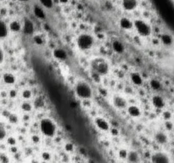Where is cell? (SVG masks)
<instances>
[{
    "label": "cell",
    "mask_w": 174,
    "mask_h": 163,
    "mask_svg": "<svg viewBox=\"0 0 174 163\" xmlns=\"http://www.w3.org/2000/svg\"><path fill=\"white\" fill-rule=\"evenodd\" d=\"M163 116H164V118L166 120V121H168L169 119H171V117H172V114H171V112H165L163 113Z\"/></svg>",
    "instance_id": "35"
},
{
    "label": "cell",
    "mask_w": 174,
    "mask_h": 163,
    "mask_svg": "<svg viewBox=\"0 0 174 163\" xmlns=\"http://www.w3.org/2000/svg\"><path fill=\"white\" fill-rule=\"evenodd\" d=\"M8 142L9 144H11V145H15L16 144V139H14V138H12V137H10L9 139H8Z\"/></svg>",
    "instance_id": "37"
},
{
    "label": "cell",
    "mask_w": 174,
    "mask_h": 163,
    "mask_svg": "<svg viewBox=\"0 0 174 163\" xmlns=\"http://www.w3.org/2000/svg\"><path fill=\"white\" fill-rule=\"evenodd\" d=\"M150 86L154 90H159L160 88H162V83L157 79H151V82H150Z\"/></svg>",
    "instance_id": "25"
},
{
    "label": "cell",
    "mask_w": 174,
    "mask_h": 163,
    "mask_svg": "<svg viewBox=\"0 0 174 163\" xmlns=\"http://www.w3.org/2000/svg\"><path fill=\"white\" fill-rule=\"evenodd\" d=\"M4 81L7 84H14L16 83V77L11 73H5L4 75Z\"/></svg>",
    "instance_id": "23"
},
{
    "label": "cell",
    "mask_w": 174,
    "mask_h": 163,
    "mask_svg": "<svg viewBox=\"0 0 174 163\" xmlns=\"http://www.w3.org/2000/svg\"><path fill=\"white\" fill-rule=\"evenodd\" d=\"M33 42L37 45H43L44 43V40L41 35H35V36L33 37Z\"/></svg>",
    "instance_id": "28"
},
{
    "label": "cell",
    "mask_w": 174,
    "mask_h": 163,
    "mask_svg": "<svg viewBox=\"0 0 174 163\" xmlns=\"http://www.w3.org/2000/svg\"><path fill=\"white\" fill-rule=\"evenodd\" d=\"M111 133H112V134H115V135H117V134H118L117 129H115V128H113V129H111Z\"/></svg>",
    "instance_id": "42"
},
{
    "label": "cell",
    "mask_w": 174,
    "mask_h": 163,
    "mask_svg": "<svg viewBox=\"0 0 174 163\" xmlns=\"http://www.w3.org/2000/svg\"><path fill=\"white\" fill-rule=\"evenodd\" d=\"M4 60V52L0 48V63Z\"/></svg>",
    "instance_id": "41"
},
{
    "label": "cell",
    "mask_w": 174,
    "mask_h": 163,
    "mask_svg": "<svg viewBox=\"0 0 174 163\" xmlns=\"http://www.w3.org/2000/svg\"><path fill=\"white\" fill-rule=\"evenodd\" d=\"M23 32L27 35H32L34 32V25L29 19H25L23 25Z\"/></svg>",
    "instance_id": "12"
},
{
    "label": "cell",
    "mask_w": 174,
    "mask_h": 163,
    "mask_svg": "<svg viewBox=\"0 0 174 163\" xmlns=\"http://www.w3.org/2000/svg\"><path fill=\"white\" fill-rule=\"evenodd\" d=\"M33 13H34V16L37 19H40V20H44V19H45V17H46L44 10L40 6H38V5H36L35 7H34Z\"/></svg>",
    "instance_id": "19"
},
{
    "label": "cell",
    "mask_w": 174,
    "mask_h": 163,
    "mask_svg": "<svg viewBox=\"0 0 174 163\" xmlns=\"http://www.w3.org/2000/svg\"><path fill=\"white\" fill-rule=\"evenodd\" d=\"M154 139L160 144H165L167 142V136L162 132H157L154 134Z\"/></svg>",
    "instance_id": "18"
},
{
    "label": "cell",
    "mask_w": 174,
    "mask_h": 163,
    "mask_svg": "<svg viewBox=\"0 0 174 163\" xmlns=\"http://www.w3.org/2000/svg\"><path fill=\"white\" fill-rule=\"evenodd\" d=\"M111 48L116 54H123L125 51V46L120 40H114L111 44Z\"/></svg>",
    "instance_id": "15"
},
{
    "label": "cell",
    "mask_w": 174,
    "mask_h": 163,
    "mask_svg": "<svg viewBox=\"0 0 174 163\" xmlns=\"http://www.w3.org/2000/svg\"><path fill=\"white\" fill-rule=\"evenodd\" d=\"M119 24L121 28H123V30H131L132 28L133 27V21L128 19L127 17H123L122 18L120 21H119Z\"/></svg>",
    "instance_id": "17"
},
{
    "label": "cell",
    "mask_w": 174,
    "mask_h": 163,
    "mask_svg": "<svg viewBox=\"0 0 174 163\" xmlns=\"http://www.w3.org/2000/svg\"><path fill=\"white\" fill-rule=\"evenodd\" d=\"M161 41H162V43L164 45L171 46L172 44V43H173V38L169 34H162L161 36Z\"/></svg>",
    "instance_id": "21"
},
{
    "label": "cell",
    "mask_w": 174,
    "mask_h": 163,
    "mask_svg": "<svg viewBox=\"0 0 174 163\" xmlns=\"http://www.w3.org/2000/svg\"><path fill=\"white\" fill-rule=\"evenodd\" d=\"M32 141H33V142H34V143H36V144H37L40 141L39 137H38V136H37V135L32 136Z\"/></svg>",
    "instance_id": "38"
},
{
    "label": "cell",
    "mask_w": 174,
    "mask_h": 163,
    "mask_svg": "<svg viewBox=\"0 0 174 163\" xmlns=\"http://www.w3.org/2000/svg\"><path fill=\"white\" fill-rule=\"evenodd\" d=\"M32 105L30 102H23L22 105H21V109L23 110L24 112H31L32 110Z\"/></svg>",
    "instance_id": "27"
},
{
    "label": "cell",
    "mask_w": 174,
    "mask_h": 163,
    "mask_svg": "<svg viewBox=\"0 0 174 163\" xmlns=\"http://www.w3.org/2000/svg\"><path fill=\"white\" fill-rule=\"evenodd\" d=\"M152 163H170L169 157L162 152H156L151 156Z\"/></svg>",
    "instance_id": "8"
},
{
    "label": "cell",
    "mask_w": 174,
    "mask_h": 163,
    "mask_svg": "<svg viewBox=\"0 0 174 163\" xmlns=\"http://www.w3.org/2000/svg\"><path fill=\"white\" fill-rule=\"evenodd\" d=\"M9 29L11 30L12 32H19V31H20V29H21V25L18 21H16V20L12 21L10 25H9Z\"/></svg>",
    "instance_id": "24"
},
{
    "label": "cell",
    "mask_w": 174,
    "mask_h": 163,
    "mask_svg": "<svg viewBox=\"0 0 174 163\" xmlns=\"http://www.w3.org/2000/svg\"><path fill=\"white\" fill-rule=\"evenodd\" d=\"M91 69L94 73L99 76H105L110 72V65L104 58H94L91 61Z\"/></svg>",
    "instance_id": "4"
},
{
    "label": "cell",
    "mask_w": 174,
    "mask_h": 163,
    "mask_svg": "<svg viewBox=\"0 0 174 163\" xmlns=\"http://www.w3.org/2000/svg\"><path fill=\"white\" fill-rule=\"evenodd\" d=\"M65 149H66V151H68V152H71V151H73L74 145H73L71 143H67L66 144V146H65Z\"/></svg>",
    "instance_id": "33"
},
{
    "label": "cell",
    "mask_w": 174,
    "mask_h": 163,
    "mask_svg": "<svg viewBox=\"0 0 174 163\" xmlns=\"http://www.w3.org/2000/svg\"><path fill=\"white\" fill-rule=\"evenodd\" d=\"M5 136H6V131H5V128L2 125V124H0V139H3L5 138Z\"/></svg>",
    "instance_id": "31"
},
{
    "label": "cell",
    "mask_w": 174,
    "mask_h": 163,
    "mask_svg": "<svg viewBox=\"0 0 174 163\" xmlns=\"http://www.w3.org/2000/svg\"><path fill=\"white\" fill-rule=\"evenodd\" d=\"M41 4L47 9H51L54 5V1L53 0H39Z\"/></svg>",
    "instance_id": "26"
},
{
    "label": "cell",
    "mask_w": 174,
    "mask_h": 163,
    "mask_svg": "<svg viewBox=\"0 0 174 163\" xmlns=\"http://www.w3.org/2000/svg\"><path fill=\"white\" fill-rule=\"evenodd\" d=\"M53 55L54 57L59 60H66L67 59L68 55L66 50H64L63 48H57L53 51Z\"/></svg>",
    "instance_id": "14"
},
{
    "label": "cell",
    "mask_w": 174,
    "mask_h": 163,
    "mask_svg": "<svg viewBox=\"0 0 174 163\" xmlns=\"http://www.w3.org/2000/svg\"><path fill=\"white\" fill-rule=\"evenodd\" d=\"M12 151H14V152H16V149H15V148H14V149H12Z\"/></svg>",
    "instance_id": "44"
},
{
    "label": "cell",
    "mask_w": 174,
    "mask_h": 163,
    "mask_svg": "<svg viewBox=\"0 0 174 163\" xmlns=\"http://www.w3.org/2000/svg\"><path fill=\"white\" fill-rule=\"evenodd\" d=\"M16 95H17V93H16V90H11V91L9 92V96L11 98H16Z\"/></svg>",
    "instance_id": "40"
},
{
    "label": "cell",
    "mask_w": 174,
    "mask_h": 163,
    "mask_svg": "<svg viewBox=\"0 0 174 163\" xmlns=\"http://www.w3.org/2000/svg\"><path fill=\"white\" fill-rule=\"evenodd\" d=\"M127 114L132 117H139L142 114V112H141V109L138 105H132L127 106Z\"/></svg>",
    "instance_id": "13"
},
{
    "label": "cell",
    "mask_w": 174,
    "mask_h": 163,
    "mask_svg": "<svg viewBox=\"0 0 174 163\" xmlns=\"http://www.w3.org/2000/svg\"><path fill=\"white\" fill-rule=\"evenodd\" d=\"M127 158L130 163H137L139 160V155L137 151H131L128 152Z\"/></svg>",
    "instance_id": "20"
},
{
    "label": "cell",
    "mask_w": 174,
    "mask_h": 163,
    "mask_svg": "<svg viewBox=\"0 0 174 163\" xmlns=\"http://www.w3.org/2000/svg\"><path fill=\"white\" fill-rule=\"evenodd\" d=\"M130 78L132 83L136 85V86H140L142 85L144 83V79H143V76H141L140 73L137 72H133V73H131Z\"/></svg>",
    "instance_id": "16"
},
{
    "label": "cell",
    "mask_w": 174,
    "mask_h": 163,
    "mask_svg": "<svg viewBox=\"0 0 174 163\" xmlns=\"http://www.w3.org/2000/svg\"><path fill=\"white\" fill-rule=\"evenodd\" d=\"M8 35V27L4 21L0 20V38H4Z\"/></svg>",
    "instance_id": "22"
},
{
    "label": "cell",
    "mask_w": 174,
    "mask_h": 163,
    "mask_svg": "<svg viewBox=\"0 0 174 163\" xmlns=\"http://www.w3.org/2000/svg\"><path fill=\"white\" fill-rule=\"evenodd\" d=\"M133 27L141 37H149L152 32L151 26L143 20H134Z\"/></svg>",
    "instance_id": "6"
},
{
    "label": "cell",
    "mask_w": 174,
    "mask_h": 163,
    "mask_svg": "<svg viewBox=\"0 0 174 163\" xmlns=\"http://www.w3.org/2000/svg\"><path fill=\"white\" fill-rule=\"evenodd\" d=\"M164 20L174 27V4L171 0H153Z\"/></svg>",
    "instance_id": "1"
},
{
    "label": "cell",
    "mask_w": 174,
    "mask_h": 163,
    "mask_svg": "<svg viewBox=\"0 0 174 163\" xmlns=\"http://www.w3.org/2000/svg\"><path fill=\"white\" fill-rule=\"evenodd\" d=\"M34 105L37 108H42L44 106V101L42 98H37L36 99L34 102Z\"/></svg>",
    "instance_id": "30"
},
{
    "label": "cell",
    "mask_w": 174,
    "mask_h": 163,
    "mask_svg": "<svg viewBox=\"0 0 174 163\" xmlns=\"http://www.w3.org/2000/svg\"><path fill=\"white\" fill-rule=\"evenodd\" d=\"M32 96V92L30 90V89H25L23 90L22 92V97H23L24 99H26V100H29V99H31Z\"/></svg>",
    "instance_id": "29"
},
{
    "label": "cell",
    "mask_w": 174,
    "mask_h": 163,
    "mask_svg": "<svg viewBox=\"0 0 174 163\" xmlns=\"http://www.w3.org/2000/svg\"><path fill=\"white\" fill-rule=\"evenodd\" d=\"M112 103H113V105L119 110L127 107V100L121 95H114L112 99Z\"/></svg>",
    "instance_id": "9"
},
{
    "label": "cell",
    "mask_w": 174,
    "mask_h": 163,
    "mask_svg": "<svg viewBox=\"0 0 174 163\" xmlns=\"http://www.w3.org/2000/svg\"><path fill=\"white\" fill-rule=\"evenodd\" d=\"M127 154H128V152H127L125 149H122V150H120V151H119V155H120V157L123 158V159L127 158Z\"/></svg>",
    "instance_id": "32"
},
{
    "label": "cell",
    "mask_w": 174,
    "mask_h": 163,
    "mask_svg": "<svg viewBox=\"0 0 174 163\" xmlns=\"http://www.w3.org/2000/svg\"><path fill=\"white\" fill-rule=\"evenodd\" d=\"M76 95L82 100H89L93 96V89L90 84L85 81H78L75 86Z\"/></svg>",
    "instance_id": "2"
},
{
    "label": "cell",
    "mask_w": 174,
    "mask_h": 163,
    "mask_svg": "<svg viewBox=\"0 0 174 163\" xmlns=\"http://www.w3.org/2000/svg\"><path fill=\"white\" fill-rule=\"evenodd\" d=\"M42 157H43V159H44V161H48V160H50L51 155H50L49 153H48V152H44L43 155H42Z\"/></svg>",
    "instance_id": "34"
},
{
    "label": "cell",
    "mask_w": 174,
    "mask_h": 163,
    "mask_svg": "<svg viewBox=\"0 0 174 163\" xmlns=\"http://www.w3.org/2000/svg\"><path fill=\"white\" fill-rule=\"evenodd\" d=\"M166 127L168 129V130H171L172 128V123L171 122H166Z\"/></svg>",
    "instance_id": "39"
},
{
    "label": "cell",
    "mask_w": 174,
    "mask_h": 163,
    "mask_svg": "<svg viewBox=\"0 0 174 163\" xmlns=\"http://www.w3.org/2000/svg\"><path fill=\"white\" fill-rule=\"evenodd\" d=\"M122 4H123V7L125 10L131 11L137 8L138 0H123Z\"/></svg>",
    "instance_id": "11"
},
{
    "label": "cell",
    "mask_w": 174,
    "mask_h": 163,
    "mask_svg": "<svg viewBox=\"0 0 174 163\" xmlns=\"http://www.w3.org/2000/svg\"><path fill=\"white\" fill-rule=\"evenodd\" d=\"M59 1L61 4H66V3H68L69 0H59Z\"/></svg>",
    "instance_id": "43"
},
{
    "label": "cell",
    "mask_w": 174,
    "mask_h": 163,
    "mask_svg": "<svg viewBox=\"0 0 174 163\" xmlns=\"http://www.w3.org/2000/svg\"><path fill=\"white\" fill-rule=\"evenodd\" d=\"M9 120L12 122H17V116L16 115H9Z\"/></svg>",
    "instance_id": "36"
},
{
    "label": "cell",
    "mask_w": 174,
    "mask_h": 163,
    "mask_svg": "<svg viewBox=\"0 0 174 163\" xmlns=\"http://www.w3.org/2000/svg\"><path fill=\"white\" fill-rule=\"evenodd\" d=\"M152 105H154V107L157 109H163L166 105V101L163 99L162 96L160 95H154L152 97L151 100Z\"/></svg>",
    "instance_id": "10"
},
{
    "label": "cell",
    "mask_w": 174,
    "mask_h": 163,
    "mask_svg": "<svg viewBox=\"0 0 174 163\" xmlns=\"http://www.w3.org/2000/svg\"><path fill=\"white\" fill-rule=\"evenodd\" d=\"M94 123L96 125V127L101 131L107 132L111 129L109 122L106 119H105L104 117H102V116H97L94 119Z\"/></svg>",
    "instance_id": "7"
},
{
    "label": "cell",
    "mask_w": 174,
    "mask_h": 163,
    "mask_svg": "<svg viewBox=\"0 0 174 163\" xmlns=\"http://www.w3.org/2000/svg\"><path fill=\"white\" fill-rule=\"evenodd\" d=\"M20 1H23V2H27V1H28V0H20Z\"/></svg>",
    "instance_id": "45"
},
{
    "label": "cell",
    "mask_w": 174,
    "mask_h": 163,
    "mask_svg": "<svg viewBox=\"0 0 174 163\" xmlns=\"http://www.w3.org/2000/svg\"><path fill=\"white\" fill-rule=\"evenodd\" d=\"M94 38L88 33L80 34L76 38V46L83 51L90 49L94 46Z\"/></svg>",
    "instance_id": "5"
},
{
    "label": "cell",
    "mask_w": 174,
    "mask_h": 163,
    "mask_svg": "<svg viewBox=\"0 0 174 163\" xmlns=\"http://www.w3.org/2000/svg\"><path fill=\"white\" fill-rule=\"evenodd\" d=\"M40 130L42 133L46 137H55L57 132V127L55 122L48 117H44L40 121Z\"/></svg>",
    "instance_id": "3"
}]
</instances>
